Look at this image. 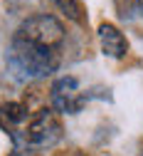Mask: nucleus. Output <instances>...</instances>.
I'll return each instance as SVG.
<instances>
[{
  "label": "nucleus",
  "mask_w": 143,
  "mask_h": 156,
  "mask_svg": "<svg viewBox=\"0 0 143 156\" xmlns=\"http://www.w3.org/2000/svg\"><path fill=\"white\" fill-rule=\"evenodd\" d=\"M59 67V55L52 50H39L22 40H12L8 57V69L15 80H42Z\"/></svg>",
  "instance_id": "f257e3e1"
},
{
  "label": "nucleus",
  "mask_w": 143,
  "mask_h": 156,
  "mask_svg": "<svg viewBox=\"0 0 143 156\" xmlns=\"http://www.w3.org/2000/svg\"><path fill=\"white\" fill-rule=\"evenodd\" d=\"M64 25L57 20L54 15H32L27 17V20L17 27V35H15V40H22L27 45H35L39 50H52L57 52V47L64 42Z\"/></svg>",
  "instance_id": "f03ea898"
},
{
  "label": "nucleus",
  "mask_w": 143,
  "mask_h": 156,
  "mask_svg": "<svg viewBox=\"0 0 143 156\" xmlns=\"http://www.w3.org/2000/svg\"><path fill=\"white\" fill-rule=\"evenodd\" d=\"M62 122L54 114V109H39L30 116L25 126V144L35 151L52 149L59 139H62Z\"/></svg>",
  "instance_id": "7ed1b4c3"
},
{
  "label": "nucleus",
  "mask_w": 143,
  "mask_h": 156,
  "mask_svg": "<svg viewBox=\"0 0 143 156\" xmlns=\"http://www.w3.org/2000/svg\"><path fill=\"white\" fill-rule=\"evenodd\" d=\"M49 102H52V109L59 114H79L87 104V92L81 89L77 77L64 74L59 80H54L49 89Z\"/></svg>",
  "instance_id": "20e7f679"
},
{
  "label": "nucleus",
  "mask_w": 143,
  "mask_h": 156,
  "mask_svg": "<svg viewBox=\"0 0 143 156\" xmlns=\"http://www.w3.org/2000/svg\"><path fill=\"white\" fill-rule=\"evenodd\" d=\"M99 45H101V52L106 57H114V60H121V57H126V52H128L126 35L111 23L99 25Z\"/></svg>",
  "instance_id": "39448f33"
},
{
  "label": "nucleus",
  "mask_w": 143,
  "mask_h": 156,
  "mask_svg": "<svg viewBox=\"0 0 143 156\" xmlns=\"http://www.w3.org/2000/svg\"><path fill=\"white\" fill-rule=\"evenodd\" d=\"M0 119L5 126H22L27 122V107L20 102H8L0 107Z\"/></svg>",
  "instance_id": "423d86ee"
},
{
  "label": "nucleus",
  "mask_w": 143,
  "mask_h": 156,
  "mask_svg": "<svg viewBox=\"0 0 143 156\" xmlns=\"http://www.w3.org/2000/svg\"><path fill=\"white\" fill-rule=\"evenodd\" d=\"M52 3L62 10L69 20H74V23L81 20V5H79V0H52Z\"/></svg>",
  "instance_id": "0eeeda50"
},
{
  "label": "nucleus",
  "mask_w": 143,
  "mask_h": 156,
  "mask_svg": "<svg viewBox=\"0 0 143 156\" xmlns=\"http://www.w3.org/2000/svg\"><path fill=\"white\" fill-rule=\"evenodd\" d=\"M12 156H27V154H12Z\"/></svg>",
  "instance_id": "6e6552de"
}]
</instances>
